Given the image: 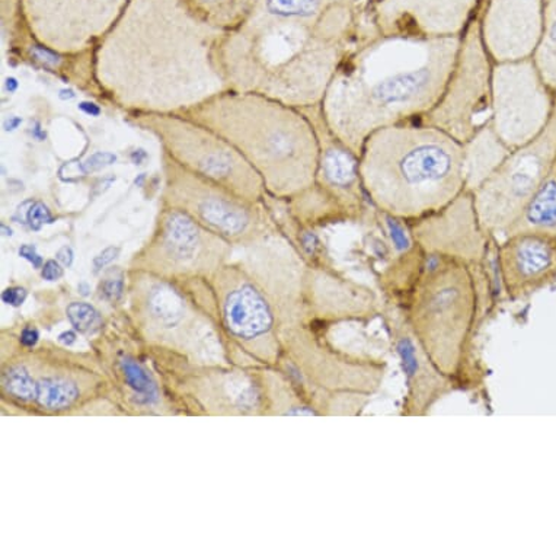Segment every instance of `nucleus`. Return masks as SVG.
Returning <instances> with one entry per match:
<instances>
[{
    "mask_svg": "<svg viewBox=\"0 0 556 556\" xmlns=\"http://www.w3.org/2000/svg\"><path fill=\"white\" fill-rule=\"evenodd\" d=\"M220 29L188 0H128L96 51V78L119 105L181 113L228 91Z\"/></svg>",
    "mask_w": 556,
    "mask_h": 556,
    "instance_id": "f257e3e1",
    "label": "nucleus"
},
{
    "mask_svg": "<svg viewBox=\"0 0 556 556\" xmlns=\"http://www.w3.org/2000/svg\"><path fill=\"white\" fill-rule=\"evenodd\" d=\"M460 38L378 36L350 50L320 104L333 135L358 156L371 132L429 113L451 75Z\"/></svg>",
    "mask_w": 556,
    "mask_h": 556,
    "instance_id": "f03ea898",
    "label": "nucleus"
},
{
    "mask_svg": "<svg viewBox=\"0 0 556 556\" xmlns=\"http://www.w3.org/2000/svg\"><path fill=\"white\" fill-rule=\"evenodd\" d=\"M358 169L371 207L406 224L439 211L465 190L462 143L417 119L371 132Z\"/></svg>",
    "mask_w": 556,
    "mask_h": 556,
    "instance_id": "7ed1b4c3",
    "label": "nucleus"
},
{
    "mask_svg": "<svg viewBox=\"0 0 556 556\" xmlns=\"http://www.w3.org/2000/svg\"><path fill=\"white\" fill-rule=\"evenodd\" d=\"M181 114L237 148L271 199L290 200L314 186L319 140L305 111L258 93L225 91Z\"/></svg>",
    "mask_w": 556,
    "mask_h": 556,
    "instance_id": "20e7f679",
    "label": "nucleus"
},
{
    "mask_svg": "<svg viewBox=\"0 0 556 556\" xmlns=\"http://www.w3.org/2000/svg\"><path fill=\"white\" fill-rule=\"evenodd\" d=\"M485 263L426 254L417 280L400 298L406 327L452 382L464 378L491 293Z\"/></svg>",
    "mask_w": 556,
    "mask_h": 556,
    "instance_id": "39448f33",
    "label": "nucleus"
},
{
    "mask_svg": "<svg viewBox=\"0 0 556 556\" xmlns=\"http://www.w3.org/2000/svg\"><path fill=\"white\" fill-rule=\"evenodd\" d=\"M137 124L155 135L178 164L228 188L250 203L267 197L263 178L224 137L181 113H140Z\"/></svg>",
    "mask_w": 556,
    "mask_h": 556,
    "instance_id": "423d86ee",
    "label": "nucleus"
},
{
    "mask_svg": "<svg viewBox=\"0 0 556 556\" xmlns=\"http://www.w3.org/2000/svg\"><path fill=\"white\" fill-rule=\"evenodd\" d=\"M494 63L483 46L478 15L460 38L455 64L439 100L417 122L465 143L491 119Z\"/></svg>",
    "mask_w": 556,
    "mask_h": 556,
    "instance_id": "0eeeda50",
    "label": "nucleus"
},
{
    "mask_svg": "<svg viewBox=\"0 0 556 556\" xmlns=\"http://www.w3.org/2000/svg\"><path fill=\"white\" fill-rule=\"evenodd\" d=\"M556 165V106L545 130L506 161L473 192L483 229L503 238Z\"/></svg>",
    "mask_w": 556,
    "mask_h": 556,
    "instance_id": "6e6552de",
    "label": "nucleus"
},
{
    "mask_svg": "<svg viewBox=\"0 0 556 556\" xmlns=\"http://www.w3.org/2000/svg\"><path fill=\"white\" fill-rule=\"evenodd\" d=\"M164 162V201L186 212L204 228L225 239H245L258 235L263 226L260 204L250 203L212 179L192 173L168 153Z\"/></svg>",
    "mask_w": 556,
    "mask_h": 556,
    "instance_id": "1a4fd4ad",
    "label": "nucleus"
},
{
    "mask_svg": "<svg viewBox=\"0 0 556 556\" xmlns=\"http://www.w3.org/2000/svg\"><path fill=\"white\" fill-rule=\"evenodd\" d=\"M555 106L532 59L494 64L490 124L511 151L545 130Z\"/></svg>",
    "mask_w": 556,
    "mask_h": 556,
    "instance_id": "9d476101",
    "label": "nucleus"
},
{
    "mask_svg": "<svg viewBox=\"0 0 556 556\" xmlns=\"http://www.w3.org/2000/svg\"><path fill=\"white\" fill-rule=\"evenodd\" d=\"M128 0H20L21 16L37 45L79 54L100 45Z\"/></svg>",
    "mask_w": 556,
    "mask_h": 556,
    "instance_id": "9b49d317",
    "label": "nucleus"
},
{
    "mask_svg": "<svg viewBox=\"0 0 556 556\" xmlns=\"http://www.w3.org/2000/svg\"><path fill=\"white\" fill-rule=\"evenodd\" d=\"M225 238L204 228L186 212L166 205L155 235L136 256V263L162 276L211 271L228 255Z\"/></svg>",
    "mask_w": 556,
    "mask_h": 556,
    "instance_id": "f8f14e48",
    "label": "nucleus"
},
{
    "mask_svg": "<svg viewBox=\"0 0 556 556\" xmlns=\"http://www.w3.org/2000/svg\"><path fill=\"white\" fill-rule=\"evenodd\" d=\"M408 228L414 242L426 254L470 264L485 263L495 239L479 220L472 192L465 190L439 211L409 222Z\"/></svg>",
    "mask_w": 556,
    "mask_h": 556,
    "instance_id": "ddd939ff",
    "label": "nucleus"
},
{
    "mask_svg": "<svg viewBox=\"0 0 556 556\" xmlns=\"http://www.w3.org/2000/svg\"><path fill=\"white\" fill-rule=\"evenodd\" d=\"M482 0H375L371 15L383 37H462L478 15Z\"/></svg>",
    "mask_w": 556,
    "mask_h": 556,
    "instance_id": "4468645a",
    "label": "nucleus"
},
{
    "mask_svg": "<svg viewBox=\"0 0 556 556\" xmlns=\"http://www.w3.org/2000/svg\"><path fill=\"white\" fill-rule=\"evenodd\" d=\"M478 18L494 64L532 59L542 36L543 0H482Z\"/></svg>",
    "mask_w": 556,
    "mask_h": 556,
    "instance_id": "2eb2a0df",
    "label": "nucleus"
},
{
    "mask_svg": "<svg viewBox=\"0 0 556 556\" xmlns=\"http://www.w3.org/2000/svg\"><path fill=\"white\" fill-rule=\"evenodd\" d=\"M500 285L516 301L556 281V237L546 233L508 235L495 243Z\"/></svg>",
    "mask_w": 556,
    "mask_h": 556,
    "instance_id": "dca6fc26",
    "label": "nucleus"
},
{
    "mask_svg": "<svg viewBox=\"0 0 556 556\" xmlns=\"http://www.w3.org/2000/svg\"><path fill=\"white\" fill-rule=\"evenodd\" d=\"M314 123L319 140V166L316 184L328 188L366 215L369 200L363 188L358 156L331 131L324 117L323 106L303 109Z\"/></svg>",
    "mask_w": 556,
    "mask_h": 556,
    "instance_id": "f3484780",
    "label": "nucleus"
},
{
    "mask_svg": "<svg viewBox=\"0 0 556 556\" xmlns=\"http://www.w3.org/2000/svg\"><path fill=\"white\" fill-rule=\"evenodd\" d=\"M393 327L396 352L408 380V397L404 404V414L426 415L439 397L451 391L453 382L435 369L413 332L406 327L404 319L402 323H393Z\"/></svg>",
    "mask_w": 556,
    "mask_h": 556,
    "instance_id": "a211bd4d",
    "label": "nucleus"
},
{
    "mask_svg": "<svg viewBox=\"0 0 556 556\" xmlns=\"http://www.w3.org/2000/svg\"><path fill=\"white\" fill-rule=\"evenodd\" d=\"M338 2L342 0H258L238 29L251 34L312 31Z\"/></svg>",
    "mask_w": 556,
    "mask_h": 556,
    "instance_id": "6ab92c4d",
    "label": "nucleus"
},
{
    "mask_svg": "<svg viewBox=\"0 0 556 556\" xmlns=\"http://www.w3.org/2000/svg\"><path fill=\"white\" fill-rule=\"evenodd\" d=\"M511 149L500 139L491 124L479 128L462 143V174L465 191L473 192L498 169Z\"/></svg>",
    "mask_w": 556,
    "mask_h": 556,
    "instance_id": "aec40b11",
    "label": "nucleus"
},
{
    "mask_svg": "<svg viewBox=\"0 0 556 556\" xmlns=\"http://www.w3.org/2000/svg\"><path fill=\"white\" fill-rule=\"evenodd\" d=\"M225 316L230 331L247 340L264 336L274 325L267 298L250 281L230 290L226 296Z\"/></svg>",
    "mask_w": 556,
    "mask_h": 556,
    "instance_id": "412c9836",
    "label": "nucleus"
},
{
    "mask_svg": "<svg viewBox=\"0 0 556 556\" xmlns=\"http://www.w3.org/2000/svg\"><path fill=\"white\" fill-rule=\"evenodd\" d=\"M520 232L556 237V165L504 237Z\"/></svg>",
    "mask_w": 556,
    "mask_h": 556,
    "instance_id": "4be33fe9",
    "label": "nucleus"
},
{
    "mask_svg": "<svg viewBox=\"0 0 556 556\" xmlns=\"http://www.w3.org/2000/svg\"><path fill=\"white\" fill-rule=\"evenodd\" d=\"M258 0H188L192 10L228 36L241 27Z\"/></svg>",
    "mask_w": 556,
    "mask_h": 556,
    "instance_id": "5701e85b",
    "label": "nucleus"
},
{
    "mask_svg": "<svg viewBox=\"0 0 556 556\" xmlns=\"http://www.w3.org/2000/svg\"><path fill=\"white\" fill-rule=\"evenodd\" d=\"M532 60L543 83L556 97V0H543L542 36Z\"/></svg>",
    "mask_w": 556,
    "mask_h": 556,
    "instance_id": "b1692460",
    "label": "nucleus"
},
{
    "mask_svg": "<svg viewBox=\"0 0 556 556\" xmlns=\"http://www.w3.org/2000/svg\"><path fill=\"white\" fill-rule=\"evenodd\" d=\"M78 397V387L67 379H40L36 382V388H34V400L47 409L68 408Z\"/></svg>",
    "mask_w": 556,
    "mask_h": 556,
    "instance_id": "393cba45",
    "label": "nucleus"
},
{
    "mask_svg": "<svg viewBox=\"0 0 556 556\" xmlns=\"http://www.w3.org/2000/svg\"><path fill=\"white\" fill-rule=\"evenodd\" d=\"M67 318L74 325L76 331L93 333L100 331L102 318L100 312L88 303L74 302L67 307Z\"/></svg>",
    "mask_w": 556,
    "mask_h": 556,
    "instance_id": "a878e982",
    "label": "nucleus"
},
{
    "mask_svg": "<svg viewBox=\"0 0 556 556\" xmlns=\"http://www.w3.org/2000/svg\"><path fill=\"white\" fill-rule=\"evenodd\" d=\"M124 378L128 387L135 389L137 393L147 397V401H155L157 396L155 383L149 378L147 371L142 369L136 362L126 358L122 363Z\"/></svg>",
    "mask_w": 556,
    "mask_h": 556,
    "instance_id": "bb28decb",
    "label": "nucleus"
},
{
    "mask_svg": "<svg viewBox=\"0 0 556 556\" xmlns=\"http://www.w3.org/2000/svg\"><path fill=\"white\" fill-rule=\"evenodd\" d=\"M3 383L12 395L23 397V400H34L36 382L23 367H15V369L8 371L5 378H3Z\"/></svg>",
    "mask_w": 556,
    "mask_h": 556,
    "instance_id": "cd10ccee",
    "label": "nucleus"
},
{
    "mask_svg": "<svg viewBox=\"0 0 556 556\" xmlns=\"http://www.w3.org/2000/svg\"><path fill=\"white\" fill-rule=\"evenodd\" d=\"M27 222L29 228L40 230L42 225L53 222V216H51V212L46 204L36 201V203H33L31 207L28 208Z\"/></svg>",
    "mask_w": 556,
    "mask_h": 556,
    "instance_id": "c85d7f7f",
    "label": "nucleus"
},
{
    "mask_svg": "<svg viewBox=\"0 0 556 556\" xmlns=\"http://www.w3.org/2000/svg\"><path fill=\"white\" fill-rule=\"evenodd\" d=\"M115 161H117V157H115L113 153L100 152L96 153V155H92L91 157H88V160L84 162L80 168H83L85 174H91L96 173V170L105 168V166L114 164Z\"/></svg>",
    "mask_w": 556,
    "mask_h": 556,
    "instance_id": "c756f323",
    "label": "nucleus"
},
{
    "mask_svg": "<svg viewBox=\"0 0 556 556\" xmlns=\"http://www.w3.org/2000/svg\"><path fill=\"white\" fill-rule=\"evenodd\" d=\"M123 289L124 283L122 278H110V280H105L104 283L101 285V293L104 294L105 299H109V301H117L123 294Z\"/></svg>",
    "mask_w": 556,
    "mask_h": 556,
    "instance_id": "7c9ffc66",
    "label": "nucleus"
},
{
    "mask_svg": "<svg viewBox=\"0 0 556 556\" xmlns=\"http://www.w3.org/2000/svg\"><path fill=\"white\" fill-rule=\"evenodd\" d=\"M25 298H27V292L23 288H11L2 293V301L11 306L23 305Z\"/></svg>",
    "mask_w": 556,
    "mask_h": 556,
    "instance_id": "2f4dec72",
    "label": "nucleus"
},
{
    "mask_svg": "<svg viewBox=\"0 0 556 556\" xmlns=\"http://www.w3.org/2000/svg\"><path fill=\"white\" fill-rule=\"evenodd\" d=\"M41 277L47 281H55L63 277V268L60 267L58 261L50 260L42 265Z\"/></svg>",
    "mask_w": 556,
    "mask_h": 556,
    "instance_id": "473e14b6",
    "label": "nucleus"
},
{
    "mask_svg": "<svg viewBox=\"0 0 556 556\" xmlns=\"http://www.w3.org/2000/svg\"><path fill=\"white\" fill-rule=\"evenodd\" d=\"M118 254V248H106L105 251H102L100 255L96 256V260H93V265H96L97 269L104 268L105 265L113 263V261L117 258Z\"/></svg>",
    "mask_w": 556,
    "mask_h": 556,
    "instance_id": "72a5a7b5",
    "label": "nucleus"
},
{
    "mask_svg": "<svg viewBox=\"0 0 556 556\" xmlns=\"http://www.w3.org/2000/svg\"><path fill=\"white\" fill-rule=\"evenodd\" d=\"M20 255L23 256V258L29 261L36 268H40L42 265V258L40 255L37 254L36 247L31 245H23L20 250Z\"/></svg>",
    "mask_w": 556,
    "mask_h": 556,
    "instance_id": "f704fd0d",
    "label": "nucleus"
},
{
    "mask_svg": "<svg viewBox=\"0 0 556 556\" xmlns=\"http://www.w3.org/2000/svg\"><path fill=\"white\" fill-rule=\"evenodd\" d=\"M38 341V332L37 329L34 328H25L23 333H21V342L25 346H34Z\"/></svg>",
    "mask_w": 556,
    "mask_h": 556,
    "instance_id": "c9c22d12",
    "label": "nucleus"
},
{
    "mask_svg": "<svg viewBox=\"0 0 556 556\" xmlns=\"http://www.w3.org/2000/svg\"><path fill=\"white\" fill-rule=\"evenodd\" d=\"M58 260L66 267H71L72 263H74V252H72L71 248L63 247L62 250L58 252Z\"/></svg>",
    "mask_w": 556,
    "mask_h": 556,
    "instance_id": "e433bc0d",
    "label": "nucleus"
},
{
    "mask_svg": "<svg viewBox=\"0 0 556 556\" xmlns=\"http://www.w3.org/2000/svg\"><path fill=\"white\" fill-rule=\"evenodd\" d=\"M78 109L83 111V113L87 115H91V117H98L101 114V109L93 102H80Z\"/></svg>",
    "mask_w": 556,
    "mask_h": 556,
    "instance_id": "4c0bfd02",
    "label": "nucleus"
},
{
    "mask_svg": "<svg viewBox=\"0 0 556 556\" xmlns=\"http://www.w3.org/2000/svg\"><path fill=\"white\" fill-rule=\"evenodd\" d=\"M59 341L64 345H72L76 341V336L74 332L67 331L60 333Z\"/></svg>",
    "mask_w": 556,
    "mask_h": 556,
    "instance_id": "58836bf2",
    "label": "nucleus"
},
{
    "mask_svg": "<svg viewBox=\"0 0 556 556\" xmlns=\"http://www.w3.org/2000/svg\"><path fill=\"white\" fill-rule=\"evenodd\" d=\"M18 88V83H16V79L10 78L7 80V89L10 92H14L15 89Z\"/></svg>",
    "mask_w": 556,
    "mask_h": 556,
    "instance_id": "ea45409f",
    "label": "nucleus"
},
{
    "mask_svg": "<svg viewBox=\"0 0 556 556\" xmlns=\"http://www.w3.org/2000/svg\"><path fill=\"white\" fill-rule=\"evenodd\" d=\"M20 124H21V119L20 118L12 117L11 118V123L8 122V126H5L7 130H14V128L20 126Z\"/></svg>",
    "mask_w": 556,
    "mask_h": 556,
    "instance_id": "a19ab883",
    "label": "nucleus"
},
{
    "mask_svg": "<svg viewBox=\"0 0 556 556\" xmlns=\"http://www.w3.org/2000/svg\"><path fill=\"white\" fill-rule=\"evenodd\" d=\"M370 2H375V0H370Z\"/></svg>",
    "mask_w": 556,
    "mask_h": 556,
    "instance_id": "79ce46f5",
    "label": "nucleus"
}]
</instances>
